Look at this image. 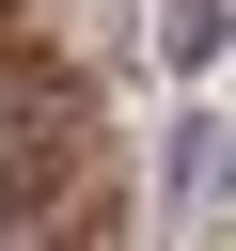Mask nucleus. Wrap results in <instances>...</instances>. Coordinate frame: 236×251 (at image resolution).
<instances>
[{
  "label": "nucleus",
  "mask_w": 236,
  "mask_h": 251,
  "mask_svg": "<svg viewBox=\"0 0 236 251\" xmlns=\"http://www.w3.org/2000/svg\"><path fill=\"white\" fill-rule=\"evenodd\" d=\"M220 188H236V126H220V110H173V157H157V204L189 220V204H220Z\"/></svg>",
  "instance_id": "obj_1"
},
{
  "label": "nucleus",
  "mask_w": 236,
  "mask_h": 251,
  "mask_svg": "<svg viewBox=\"0 0 236 251\" xmlns=\"http://www.w3.org/2000/svg\"><path fill=\"white\" fill-rule=\"evenodd\" d=\"M220 47H236V0H173V16H157V63H173V78H205Z\"/></svg>",
  "instance_id": "obj_2"
}]
</instances>
